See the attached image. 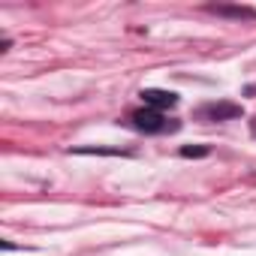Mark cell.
<instances>
[{"instance_id": "cell-1", "label": "cell", "mask_w": 256, "mask_h": 256, "mask_svg": "<svg viewBox=\"0 0 256 256\" xmlns=\"http://www.w3.org/2000/svg\"><path fill=\"white\" fill-rule=\"evenodd\" d=\"M133 126L142 130V133H172V130H178V124L166 120L163 112H157V108H139V112H133Z\"/></svg>"}, {"instance_id": "cell-2", "label": "cell", "mask_w": 256, "mask_h": 256, "mask_svg": "<svg viewBox=\"0 0 256 256\" xmlns=\"http://www.w3.org/2000/svg\"><path fill=\"white\" fill-rule=\"evenodd\" d=\"M196 118H202V120H232V118H241V106H235V102H208L196 112Z\"/></svg>"}, {"instance_id": "cell-3", "label": "cell", "mask_w": 256, "mask_h": 256, "mask_svg": "<svg viewBox=\"0 0 256 256\" xmlns=\"http://www.w3.org/2000/svg\"><path fill=\"white\" fill-rule=\"evenodd\" d=\"M142 100H145L148 108L163 112V108H172V106L178 102V94H172V90H160V88H145V90H142Z\"/></svg>"}, {"instance_id": "cell-4", "label": "cell", "mask_w": 256, "mask_h": 256, "mask_svg": "<svg viewBox=\"0 0 256 256\" xmlns=\"http://www.w3.org/2000/svg\"><path fill=\"white\" fill-rule=\"evenodd\" d=\"M214 12H220V16H238V18H250L253 16L250 10H235V6H214Z\"/></svg>"}, {"instance_id": "cell-5", "label": "cell", "mask_w": 256, "mask_h": 256, "mask_svg": "<svg viewBox=\"0 0 256 256\" xmlns=\"http://www.w3.org/2000/svg\"><path fill=\"white\" fill-rule=\"evenodd\" d=\"M208 148L205 145H196V148H181V157H205Z\"/></svg>"}, {"instance_id": "cell-6", "label": "cell", "mask_w": 256, "mask_h": 256, "mask_svg": "<svg viewBox=\"0 0 256 256\" xmlns=\"http://www.w3.org/2000/svg\"><path fill=\"white\" fill-rule=\"evenodd\" d=\"M253 133H256V120H253Z\"/></svg>"}]
</instances>
